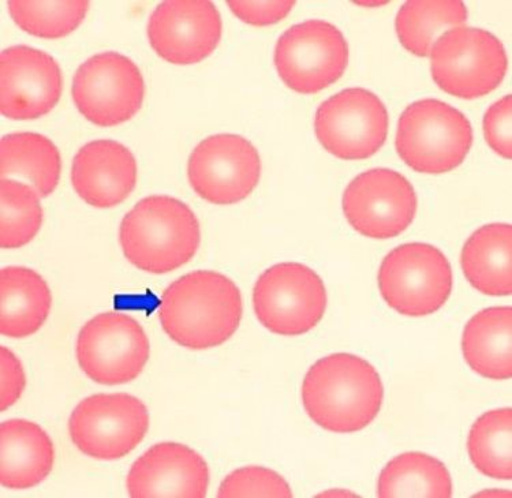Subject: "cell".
<instances>
[{
	"instance_id": "484cf974",
	"label": "cell",
	"mask_w": 512,
	"mask_h": 498,
	"mask_svg": "<svg viewBox=\"0 0 512 498\" xmlns=\"http://www.w3.org/2000/svg\"><path fill=\"white\" fill-rule=\"evenodd\" d=\"M512 410L488 411L474 422L467 436V452L480 473L500 481H511Z\"/></svg>"
},
{
	"instance_id": "e0dca14e",
	"label": "cell",
	"mask_w": 512,
	"mask_h": 498,
	"mask_svg": "<svg viewBox=\"0 0 512 498\" xmlns=\"http://www.w3.org/2000/svg\"><path fill=\"white\" fill-rule=\"evenodd\" d=\"M209 467L200 453L179 443H159L142 453L126 478L133 498H204Z\"/></svg>"
},
{
	"instance_id": "4fadbf2b",
	"label": "cell",
	"mask_w": 512,
	"mask_h": 498,
	"mask_svg": "<svg viewBox=\"0 0 512 498\" xmlns=\"http://www.w3.org/2000/svg\"><path fill=\"white\" fill-rule=\"evenodd\" d=\"M343 213L366 238L399 237L417 215L418 197L409 179L388 168L362 172L343 193Z\"/></svg>"
},
{
	"instance_id": "7402d4cb",
	"label": "cell",
	"mask_w": 512,
	"mask_h": 498,
	"mask_svg": "<svg viewBox=\"0 0 512 498\" xmlns=\"http://www.w3.org/2000/svg\"><path fill=\"white\" fill-rule=\"evenodd\" d=\"M511 331L510 306L489 307L478 312L463 331L462 350L467 365L489 380H510Z\"/></svg>"
},
{
	"instance_id": "d6986e66",
	"label": "cell",
	"mask_w": 512,
	"mask_h": 498,
	"mask_svg": "<svg viewBox=\"0 0 512 498\" xmlns=\"http://www.w3.org/2000/svg\"><path fill=\"white\" fill-rule=\"evenodd\" d=\"M54 463V443L37 423L10 419L0 425V483L3 488H35L51 474Z\"/></svg>"
},
{
	"instance_id": "d4e9b609",
	"label": "cell",
	"mask_w": 512,
	"mask_h": 498,
	"mask_svg": "<svg viewBox=\"0 0 512 498\" xmlns=\"http://www.w3.org/2000/svg\"><path fill=\"white\" fill-rule=\"evenodd\" d=\"M465 3L406 2L396 16V35L410 54L431 56L432 48L444 32L466 24Z\"/></svg>"
},
{
	"instance_id": "4dcf8cb0",
	"label": "cell",
	"mask_w": 512,
	"mask_h": 498,
	"mask_svg": "<svg viewBox=\"0 0 512 498\" xmlns=\"http://www.w3.org/2000/svg\"><path fill=\"white\" fill-rule=\"evenodd\" d=\"M230 10L235 17L244 21L245 24L253 26H269L278 24L284 20L291 10L294 9L295 2L289 0H275V2H229Z\"/></svg>"
},
{
	"instance_id": "d6a6232c",
	"label": "cell",
	"mask_w": 512,
	"mask_h": 498,
	"mask_svg": "<svg viewBox=\"0 0 512 498\" xmlns=\"http://www.w3.org/2000/svg\"><path fill=\"white\" fill-rule=\"evenodd\" d=\"M319 497H357V494L347 492V490H328V492L319 494Z\"/></svg>"
},
{
	"instance_id": "3957f363",
	"label": "cell",
	"mask_w": 512,
	"mask_h": 498,
	"mask_svg": "<svg viewBox=\"0 0 512 498\" xmlns=\"http://www.w3.org/2000/svg\"><path fill=\"white\" fill-rule=\"evenodd\" d=\"M119 243L134 267L164 275L196 256L201 243L200 223L185 202L170 196H149L123 217Z\"/></svg>"
},
{
	"instance_id": "8992f818",
	"label": "cell",
	"mask_w": 512,
	"mask_h": 498,
	"mask_svg": "<svg viewBox=\"0 0 512 498\" xmlns=\"http://www.w3.org/2000/svg\"><path fill=\"white\" fill-rule=\"evenodd\" d=\"M431 70L437 86L448 95L480 99L496 91L506 77V48L491 32L459 26L436 41Z\"/></svg>"
},
{
	"instance_id": "277c9868",
	"label": "cell",
	"mask_w": 512,
	"mask_h": 498,
	"mask_svg": "<svg viewBox=\"0 0 512 498\" xmlns=\"http://www.w3.org/2000/svg\"><path fill=\"white\" fill-rule=\"evenodd\" d=\"M473 145L465 114L442 100L410 104L399 118L396 152L411 170L442 175L461 166Z\"/></svg>"
},
{
	"instance_id": "9a60e30c",
	"label": "cell",
	"mask_w": 512,
	"mask_h": 498,
	"mask_svg": "<svg viewBox=\"0 0 512 498\" xmlns=\"http://www.w3.org/2000/svg\"><path fill=\"white\" fill-rule=\"evenodd\" d=\"M147 32L151 47L164 61L196 65L218 48L222 17L208 0H168L153 10Z\"/></svg>"
},
{
	"instance_id": "4316f807",
	"label": "cell",
	"mask_w": 512,
	"mask_h": 498,
	"mask_svg": "<svg viewBox=\"0 0 512 498\" xmlns=\"http://www.w3.org/2000/svg\"><path fill=\"white\" fill-rule=\"evenodd\" d=\"M43 224L40 194L25 183L2 179L0 182V246L20 249L39 234Z\"/></svg>"
},
{
	"instance_id": "cb8c5ba5",
	"label": "cell",
	"mask_w": 512,
	"mask_h": 498,
	"mask_svg": "<svg viewBox=\"0 0 512 498\" xmlns=\"http://www.w3.org/2000/svg\"><path fill=\"white\" fill-rule=\"evenodd\" d=\"M450 471L440 460L421 452H406L392 459L380 473L381 498H451Z\"/></svg>"
},
{
	"instance_id": "836d02e7",
	"label": "cell",
	"mask_w": 512,
	"mask_h": 498,
	"mask_svg": "<svg viewBox=\"0 0 512 498\" xmlns=\"http://www.w3.org/2000/svg\"><path fill=\"white\" fill-rule=\"evenodd\" d=\"M487 496V497H511V492H497V490H493V492H482L476 494V497Z\"/></svg>"
},
{
	"instance_id": "f1b7e54d",
	"label": "cell",
	"mask_w": 512,
	"mask_h": 498,
	"mask_svg": "<svg viewBox=\"0 0 512 498\" xmlns=\"http://www.w3.org/2000/svg\"><path fill=\"white\" fill-rule=\"evenodd\" d=\"M220 498H291L286 479L271 468L250 466L227 475L220 485Z\"/></svg>"
},
{
	"instance_id": "2e32d148",
	"label": "cell",
	"mask_w": 512,
	"mask_h": 498,
	"mask_svg": "<svg viewBox=\"0 0 512 498\" xmlns=\"http://www.w3.org/2000/svg\"><path fill=\"white\" fill-rule=\"evenodd\" d=\"M63 74L47 52L26 46L0 54V112L11 121H35L61 100Z\"/></svg>"
},
{
	"instance_id": "5b68a950",
	"label": "cell",
	"mask_w": 512,
	"mask_h": 498,
	"mask_svg": "<svg viewBox=\"0 0 512 498\" xmlns=\"http://www.w3.org/2000/svg\"><path fill=\"white\" fill-rule=\"evenodd\" d=\"M381 297L406 317H426L439 312L451 297L454 275L442 250L428 243L395 247L379 269Z\"/></svg>"
},
{
	"instance_id": "8fae6325",
	"label": "cell",
	"mask_w": 512,
	"mask_h": 498,
	"mask_svg": "<svg viewBox=\"0 0 512 498\" xmlns=\"http://www.w3.org/2000/svg\"><path fill=\"white\" fill-rule=\"evenodd\" d=\"M149 354L147 333L126 313L97 314L78 333V365L97 384L132 383L147 365Z\"/></svg>"
},
{
	"instance_id": "ba28073f",
	"label": "cell",
	"mask_w": 512,
	"mask_h": 498,
	"mask_svg": "<svg viewBox=\"0 0 512 498\" xmlns=\"http://www.w3.org/2000/svg\"><path fill=\"white\" fill-rule=\"evenodd\" d=\"M148 408L127 393H99L82 400L69 418V434L78 451L96 460H118L147 436Z\"/></svg>"
},
{
	"instance_id": "f546056e",
	"label": "cell",
	"mask_w": 512,
	"mask_h": 498,
	"mask_svg": "<svg viewBox=\"0 0 512 498\" xmlns=\"http://www.w3.org/2000/svg\"><path fill=\"white\" fill-rule=\"evenodd\" d=\"M512 96L493 103L484 116L485 140L493 151L510 160L512 157L511 138Z\"/></svg>"
},
{
	"instance_id": "1f68e13d",
	"label": "cell",
	"mask_w": 512,
	"mask_h": 498,
	"mask_svg": "<svg viewBox=\"0 0 512 498\" xmlns=\"http://www.w3.org/2000/svg\"><path fill=\"white\" fill-rule=\"evenodd\" d=\"M2 363V388H0V410L14 406L20 400L26 387L24 366L9 348H0Z\"/></svg>"
},
{
	"instance_id": "7a4b0ae2",
	"label": "cell",
	"mask_w": 512,
	"mask_h": 498,
	"mask_svg": "<svg viewBox=\"0 0 512 498\" xmlns=\"http://www.w3.org/2000/svg\"><path fill=\"white\" fill-rule=\"evenodd\" d=\"M306 414L332 433L368 428L383 406L384 387L372 363L353 354H332L317 361L302 383Z\"/></svg>"
},
{
	"instance_id": "30bf717a",
	"label": "cell",
	"mask_w": 512,
	"mask_h": 498,
	"mask_svg": "<svg viewBox=\"0 0 512 498\" xmlns=\"http://www.w3.org/2000/svg\"><path fill=\"white\" fill-rule=\"evenodd\" d=\"M71 96L78 112L93 125H122L134 118L144 103V77L127 56L102 52L78 67Z\"/></svg>"
},
{
	"instance_id": "83f0119b",
	"label": "cell",
	"mask_w": 512,
	"mask_h": 498,
	"mask_svg": "<svg viewBox=\"0 0 512 498\" xmlns=\"http://www.w3.org/2000/svg\"><path fill=\"white\" fill-rule=\"evenodd\" d=\"M9 13L17 26L41 39H62L76 31L87 17V0H11Z\"/></svg>"
},
{
	"instance_id": "9c48e42d",
	"label": "cell",
	"mask_w": 512,
	"mask_h": 498,
	"mask_svg": "<svg viewBox=\"0 0 512 498\" xmlns=\"http://www.w3.org/2000/svg\"><path fill=\"white\" fill-rule=\"evenodd\" d=\"M274 62L280 80L301 95H316L342 78L349 65V46L335 25L308 20L280 36Z\"/></svg>"
},
{
	"instance_id": "ac0fdd59",
	"label": "cell",
	"mask_w": 512,
	"mask_h": 498,
	"mask_svg": "<svg viewBox=\"0 0 512 498\" xmlns=\"http://www.w3.org/2000/svg\"><path fill=\"white\" fill-rule=\"evenodd\" d=\"M137 160L125 145L96 140L80 148L71 164V185L93 208L118 207L136 189Z\"/></svg>"
},
{
	"instance_id": "5bb4252c",
	"label": "cell",
	"mask_w": 512,
	"mask_h": 498,
	"mask_svg": "<svg viewBox=\"0 0 512 498\" xmlns=\"http://www.w3.org/2000/svg\"><path fill=\"white\" fill-rule=\"evenodd\" d=\"M261 159L256 146L238 134L205 138L189 157L188 178L197 196L213 205L246 200L259 185Z\"/></svg>"
},
{
	"instance_id": "6da1fadb",
	"label": "cell",
	"mask_w": 512,
	"mask_h": 498,
	"mask_svg": "<svg viewBox=\"0 0 512 498\" xmlns=\"http://www.w3.org/2000/svg\"><path fill=\"white\" fill-rule=\"evenodd\" d=\"M244 302L237 284L215 271H194L164 290L160 324L168 338L189 350H209L233 338Z\"/></svg>"
},
{
	"instance_id": "603a6c76",
	"label": "cell",
	"mask_w": 512,
	"mask_h": 498,
	"mask_svg": "<svg viewBox=\"0 0 512 498\" xmlns=\"http://www.w3.org/2000/svg\"><path fill=\"white\" fill-rule=\"evenodd\" d=\"M0 172L2 179H28L40 197H48L61 179V152L50 138L41 134H7L0 141Z\"/></svg>"
},
{
	"instance_id": "52a82bcc",
	"label": "cell",
	"mask_w": 512,
	"mask_h": 498,
	"mask_svg": "<svg viewBox=\"0 0 512 498\" xmlns=\"http://www.w3.org/2000/svg\"><path fill=\"white\" fill-rule=\"evenodd\" d=\"M323 279L300 262H282L267 269L253 288V309L263 327L295 338L312 331L327 309Z\"/></svg>"
},
{
	"instance_id": "7c38bea8",
	"label": "cell",
	"mask_w": 512,
	"mask_h": 498,
	"mask_svg": "<svg viewBox=\"0 0 512 498\" xmlns=\"http://www.w3.org/2000/svg\"><path fill=\"white\" fill-rule=\"evenodd\" d=\"M386 104L364 88L336 93L317 108L315 133L325 151L342 160L371 159L386 144Z\"/></svg>"
},
{
	"instance_id": "ffe728a7",
	"label": "cell",
	"mask_w": 512,
	"mask_h": 498,
	"mask_svg": "<svg viewBox=\"0 0 512 498\" xmlns=\"http://www.w3.org/2000/svg\"><path fill=\"white\" fill-rule=\"evenodd\" d=\"M52 295L46 280L25 267L0 272V333L5 338L35 335L50 316Z\"/></svg>"
},
{
	"instance_id": "44dd1931",
	"label": "cell",
	"mask_w": 512,
	"mask_h": 498,
	"mask_svg": "<svg viewBox=\"0 0 512 498\" xmlns=\"http://www.w3.org/2000/svg\"><path fill=\"white\" fill-rule=\"evenodd\" d=\"M511 246V224H488L473 232L461 254L467 282L489 297H510Z\"/></svg>"
}]
</instances>
